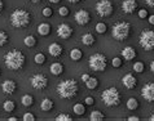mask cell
Segmentation results:
<instances>
[{"label":"cell","mask_w":154,"mask_h":121,"mask_svg":"<svg viewBox=\"0 0 154 121\" xmlns=\"http://www.w3.org/2000/svg\"><path fill=\"white\" fill-rule=\"evenodd\" d=\"M25 62H26V57L18 49H12L4 55V63L12 71L22 70L25 66Z\"/></svg>","instance_id":"cell-1"},{"label":"cell","mask_w":154,"mask_h":121,"mask_svg":"<svg viewBox=\"0 0 154 121\" xmlns=\"http://www.w3.org/2000/svg\"><path fill=\"white\" fill-rule=\"evenodd\" d=\"M79 85L75 79H66L58 83L57 85V94L63 99H71L78 94Z\"/></svg>","instance_id":"cell-2"},{"label":"cell","mask_w":154,"mask_h":121,"mask_svg":"<svg viewBox=\"0 0 154 121\" xmlns=\"http://www.w3.org/2000/svg\"><path fill=\"white\" fill-rule=\"evenodd\" d=\"M11 25L14 28H26L27 26L31 23V14L26 9H20L17 8L12 12V14L9 17Z\"/></svg>","instance_id":"cell-3"},{"label":"cell","mask_w":154,"mask_h":121,"mask_svg":"<svg viewBox=\"0 0 154 121\" xmlns=\"http://www.w3.org/2000/svg\"><path fill=\"white\" fill-rule=\"evenodd\" d=\"M101 99L108 107H115L121 103V93L115 86H112L102 92Z\"/></svg>","instance_id":"cell-4"},{"label":"cell","mask_w":154,"mask_h":121,"mask_svg":"<svg viewBox=\"0 0 154 121\" xmlns=\"http://www.w3.org/2000/svg\"><path fill=\"white\" fill-rule=\"evenodd\" d=\"M108 63H109L108 58H106V55L102 54V53L92 54L88 59L89 68L93 70L95 72H104L106 70V67H108Z\"/></svg>","instance_id":"cell-5"},{"label":"cell","mask_w":154,"mask_h":121,"mask_svg":"<svg viewBox=\"0 0 154 121\" xmlns=\"http://www.w3.org/2000/svg\"><path fill=\"white\" fill-rule=\"evenodd\" d=\"M130 32H131V25L123 21V22H118L113 26V30H112V35L115 40L118 41H123V40H127L128 36H130Z\"/></svg>","instance_id":"cell-6"},{"label":"cell","mask_w":154,"mask_h":121,"mask_svg":"<svg viewBox=\"0 0 154 121\" xmlns=\"http://www.w3.org/2000/svg\"><path fill=\"white\" fill-rule=\"evenodd\" d=\"M139 43L144 50H154V31L153 30H143L139 37Z\"/></svg>","instance_id":"cell-7"},{"label":"cell","mask_w":154,"mask_h":121,"mask_svg":"<svg viewBox=\"0 0 154 121\" xmlns=\"http://www.w3.org/2000/svg\"><path fill=\"white\" fill-rule=\"evenodd\" d=\"M96 12L98 16L101 17H110L114 12L113 3L110 0H100L96 4Z\"/></svg>","instance_id":"cell-8"},{"label":"cell","mask_w":154,"mask_h":121,"mask_svg":"<svg viewBox=\"0 0 154 121\" xmlns=\"http://www.w3.org/2000/svg\"><path fill=\"white\" fill-rule=\"evenodd\" d=\"M30 84L34 89L36 90H43L48 86V77L44 73H35L34 76H31L30 79Z\"/></svg>","instance_id":"cell-9"},{"label":"cell","mask_w":154,"mask_h":121,"mask_svg":"<svg viewBox=\"0 0 154 121\" xmlns=\"http://www.w3.org/2000/svg\"><path fill=\"white\" fill-rule=\"evenodd\" d=\"M72 32H74V30H72L71 26H69L67 23H61L57 27V35H58V37L63 39V40L70 39L72 36Z\"/></svg>","instance_id":"cell-10"},{"label":"cell","mask_w":154,"mask_h":121,"mask_svg":"<svg viewBox=\"0 0 154 121\" xmlns=\"http://www.w3.org/2000/svg\"><path fill=\"white\" fill-rule=\"evenodd\" d=\"M141 96L146 102H154V83H146L141 89Z\"/></svg>","instance_id":"cell-11"},{"label":"cell","mask_w":154,"mask_h":121,"mask_svg":"<svg viewBox=\"0 0 154 121\" xmlns=\"http://www.w3.org/2000/svg\"><path fill=\"white\" fill-rule=\"evenodd\" d=\"M89 21H91V14L87 12V10H84V9H80L75 13V22L80 25V26H85Z\"/></svg>","instance_id":"cell-12"},{"label":"cell","mask_w":154,"mask_h":121,"mask_svg":"<svg viewBox=\"0 0 154 121\" xmlns=\"http://www.w3.org/2000/svg\"><path fill=\"white\" fill-rule=\"evenodd\" d=\"M122 84L126 89H135L136 85H137V79H136L134 73H126L122 79Z\"/></svg>","instance_id":"cell-13"},{"label":"cell","mask_w":154,"mask_h":121,"mask_svg":"<svg viewBox=\"0 0 154 121\" xmlns=\"http://www.w3.org/2000/svg\"><path fill=\"white\" fill-rule=\"evenodd\" d=\"M2 90L5 94H8V96H12V94H14L16 93V90H17V84H16V81L13 80H5V81H3V84H2Z\"/></svg>","instance_id":"cell-14"},{"label":"cell","mask_w":154,"mask_h":121,"mask_svg":"<svg viewBox=\"0 0 154 121\" xmlns=\"http://www.w3.org/2000/svg\"><path fill=\"white\" fill-rule=\"evenodd\" d=\"M139 7V3L136 1V0H125V1L122 3V9L125 13H128V14H131V13H135V10L137 9Z\"/></svg>","instance_id":"cell-15"},{"label":"cell","mask_w":154,"mask_h":121,"mask_svg":"<svg viewBox=\"0 0 154 121\" xmlns=\"http://www.w3.org/2000/svg\"><path fill=\"white\" fill-rule=\"evenodd\" d=\"M48 52H49V54L52 55V57L57 58V57H61V55H62L63 48L58 44V43H52V44L48 46Z\"/></svg>","instance_id":"cell-16"},{"label":"cell","mask_w":154,"mask_h":121,"mask_svg":"<svg viewBox=\"0 0 154 121\" xmlns=\"http://www.w3.org/2000/svg\"><path fill=\"white\" fill-rule=\"evenodd\" d=\"M122 57L125 58L126 60H132L136 58V55H137V53H136V49L134 48V46H126L125 49L122 50Z\"/></svg>","instance_id":"cell-17"},{"label":"cell","mask_w":154,"mask_h":121,"mask_svg":"<svg viewBox=\"0 0 154 121\" xmlns=\"http://www.w3.org/2000/svg\"><path fill=\"white\" fill-rule=\"evenodd\" d=\"M51 73L54 76H60L63 73V64L60 62H54L51 64Z\"/></svg>","instance_id":"cell-18"},{"label":"cell","mask_w":154,"mask_h":121,"mask_svg":"<svg viewBox=\"0 0 154 121\" xmlns=\"http://www.w3.org/2000/svg\"><path fill=\"white\" fill-rule=\"evenodd\" d=\"M51 31H52V27H51V25H48V23H40L38 26V34H39L40 36H48Z\"/></svg>","instance_id":"cell-19"},{"label":"cell","mask_w":154,"mask_h":121,"mask_svg":"<svg viewBox=\"0 0 154 121\" xmlns=\"http://www.w3.org/2000/svg\"><path fill=\"white\" fill-rule=\"evenodd\" d=\"M53 107H54V103H53L52 99H49V98H44L42 101V103H40V108H42V111H44V112L52 111Z\"/></svg>","instance_id":"cell-20"},{"label":"cell","mask_w":154,"mask_h":121,"mask_svg":"<svg viewBox=\"0 0 154 121\" xmlns=\"http://www.w3.org/2000/svg\"><path fill=\"white\" fill-rule=\"evenodd\" d=\"M82 43L84 45H87V46H92V45H95L96 39H95V36H93L92 34H85V35L82 36Z\"/></svg>","instance_id":"cell-21"},{"label":"cell","mask_w":154,"mask_h":121,"mask_svg":"<svg viewBox=\"0 0 154 121\" xmlns=\"http://www.w3.org/2000/svg\"><path fill=\"white\" fill-rule=\"evenodd\" d=\"M70 58L72 60H75V62H78V60H80L83 58V52L80 50L79 48H74L70 50Z\"/></svg>","instance_id":"cell-22"},{"label":"cell","mask_w":154,"mask_h":121,"mask_svg":"<svg viewBox=\"0 0 154 121\" xmlns=\"http://www.w3.org/2000/svg\"><path fill=\"white\" fill-rule=\"evenodd\" d=\"M85 86H87L88 89H97L98 88V79L97 77H93V76H91L89 79L85 81Z\"/></svg>","instance_id":"cell-23"},{"label":"cell","mask_w":154,"mask_h":121,"mask_svg":"<svg viewBox=\"0 0 154 121\" xmlns=\"http://www.w3.org/2000/svg\"><path fill=\"white\" fill-rule=\"evenodd\" d=\"M21 103H22V106H25V107H31L34 105V97L31 94H25L22 99H21Z\"/></svg>","instance_id":"cell-24"},{"label":"cell","mask_w":154,"mask_h":121,"mask_svg":"<svg viewBox=\"0 0 154 121\" xmlns=\"http://www.w3.org/2000/svg\"><path fill=\"white\" fill-rule=\"evenodd\" d=\"M105 119V115L101 111H92L89 115V120L91 121H101Z\"/></svg>","instance_id":"cell-25"},{"label":"cell","mask_w":154,"mask_h":121,"mask_svg":"<svg viewBox=\"0 0 154 121\" xmlns=\"http://www.w3.org/2000/svg\"><path fill=\"white\" fill-rule=\"evenodd\" d=\"M72 111H74L75 115L78 116H83L85 114V105H82V103H76L72 107Z\"/></svg>","instance_id":"cell-26"},{"label":"cell","mask_w":154,"mask_h":121,"mask_svg":"<svg viewBox=\"0 0 154 121\" xmlns=\"http://www.w3.org/2000/svg\"><path fill=\"white\" fill-rule=\"evenodd\" d=\"M126 106H127V108L130 110V111H135V110L139 108V101L136 98H130L127 101Z\"/></svg>","instance_id":"cell-27"},{"label":"cell","mask_w":154,"mask_h":121,"mask_svg":"<svg viewBox=\"0 0 154 121\" xmlns=\"http://www.w3.org/2000/svg\"><path fill=\"white\" fill-rule=\"evenodd\" d=\"M23 44L29 46V48H34V46L36 45V37L32 36V35H29L23 39Z\"/></svg>","instance_id":"cell-28"},{"label":"cell","mask_w":154,"mask_h":121,"mask_svg":"<svg viewBox=\"0 0 154 121\" xmlns=\"http://www.w3.org/2000/svg\"><path fill=\"white\" fill-rule=\"evenodd\" d=\"M3 108L5 112H9L11 114V112H13L16 110V103L13 101H9V99H8V101H5L3 103Z\"/></svg>","instance_id":"cell-29"},{"label":"cell","mask_w":154,"mask_h":121,"mask_svg":"<svg viewBox=\"0 0 154 121\" xmlns=\"http://www.w3.org/2000/svg\"><path fill=\"white\" fill-rule=\"evenodd\" d=\"M34 62H35L36 64H39V66H42V64H44L47 62V57L44 53H36L35 57H34Z\"/></svg>","instance_id":"cell-30"},{"label":"cell","mask_w":154,"mask_h":121,"mask_svg":"<svg viewBox=\"0 0 154 121\" xmlns=\"http://www.w3.org/2000/svg\"><path fill=\"white\" fill-rule=\"evenodd\" d=\"M106 31H108V26H106V23L98 22L96 25V32L97 34H100V35H104V34H106Z\"/></svg>","instance_id":"cell-31"},{"label":"cell","mask_w":154,"mask_h":121,"mask_svg":"<svg viewBox=\"0 0 154 121\" xmlns=\"http://www.w3.org/2000/svg\"><path fill=\"white\" fill-rule=\"evenodd\" d=\"M134 71L137 72V73H141L145 71V64L144 62H141V60H137L136 63H134Z\"/></svg>","instance_id":"cell-32"},{"label":"cell","mask_w":154,"mask_h":121,"mask_svg":"<svg viewBox=\"0 0 154 121\" xmlns=\"http://www.w3.org/2000/svg\"><path fill=\"white\" fill-rule=\"evenodd\" d=\"M8 41H9V36H8V34L0 30V48L5 45Z\"/></svg>","instance_id":"cell-33"},{"label":"cell","mask_w":154,"mask_h":121,"mask_svg":"<svg viewBox=\"0 0 154 121\" xmlns=\"http://www.w3.org/2000/svg\"><path fill=\"white\" fill-rule=\"evenodd\" d=\"M56 121H72V117L67 114H60L56 116Z\"/></svg>","instance_id":"cell-34"},{"label":"cell","mask_w":154,"mask_h":121,"mask_svg":"<svg viewBox=\"0 0 154 121\" xmlns=\"http://www.w3.org/2000/svg\"><path fill=\"white\" fill-rule=\"evenodd\" d=\"M58 14L61 17H67L69 16V8L67 7H60L58 8Z\"/></svg>","instance_id":"cell-35"},{"label":"cell","mask_w":154,"mask_h":121,"mask_svg":"<svg viewBox=\"0 0 154 121\" xmlns=\"http://www.w3.org/2000/svg\"><path fill=\"white\" fill-rule=\"evenodd\" d=\"M112 64H113V67H114V68H119V67H122V59L119 58V57L113 58Z\"/></svg>","instance_id":"cell-36"},{"label":"cell","mask_w":154,"mask_h":121,"mask_svg":"<svg viewBox=\"0 0 154 121\" xmlns=\"http://www.w3.org/2000/svg\"><path fill=\"white\" fill-rule=\"evenodd\" d=\"M43 16H44L45 17V18H49V17H52V14H53V10L52 9H51V8H48V7H47V8H44V9H43Z\"/></svg>","instance_id":"cell-37"},{"label":"cell","mask_w":154,"mask_h":121,"mask_svg":"<svg viewBox=\"0 0 154 121\" xmlns=\"http://www.w3.org/2000/svg\"><path fill=\"white\" fill-rule=\"evenodd\" d=\"M25 121H35L36 120V117L34 116L32 114H30V112H26V114L23 115V117H22Z\"/></svg>","instance_id":"cell-38"},{"label":"cell","mask_w":154,"mask_h":121,"mask_svg":"<svg viewBox=\"0 0 154 121\" xmlns=\"http://www.w3.org/2000/svg\"><path fill=\"white\" fill-rule=\"evenodd\" d=\"M137 16H139V18H141V19H144V18H148L149 17V14H148V10L146 9H140L139 10V13H137Z\"/></svg>","instance_id":"cell-39"},{"label":"cell","mask_w":154,"mask_h":121,"mask_svg":"<svg viewBox=\"0 0 154 121\" xmlns=\"http://www.w3.org/2000/svg\"><path fill=\"white\" fill-rule=\"evenodd\" d=\"M84 105L85 106H93L95 105V98L93 97H87L85 98V101H84Z\"/></svg>","instance_id":"cell-40"},{"label":"cell","mask_w":154,"mask_h":121,"mask_svg":"<svg viewBox=\"0 0 154 121\" xmlns=\"http://www.w3.org/2000/svg\"><path fill=\"white\" fill-rule=\"evenodd\" d=\"M127 120L128 121H140V117H137V116H130Z\"/></svg>","instance_id":"cell-41"},{"label":"cell","mask_w":154,"mask_h":121,"mask_svg":"<svg viewBox=\"0 0 154 121\" xmlns=\"http://www.w3.org/2000/svg\"><path fill=\"white\" fill-rule=\"evenodd\" d=\"M145 3H146L150 8H154V0H145Z\"/></svg>","instance_id":"cell-42"},{"label":"cell","mask_w":154,"mask_h":121,"mask_svg":"<svg viewBox=\"0 0 154 121\" xmlns=\"http://www.w3.org/2000/svg\"><path fill=\"white\" fill-rule=\"evenodd\" d=\"M89 77H91V76H89L88 73H83V75H82V80H83L84 83H85V81H87V80L89 79Z\"/></svg>","instance_id":"cell-43"},{"label":"cell","mask_w":154,"mask_h":121,"mask_svg":"<svg viewBox=\"0 0 154 121\" xmlns=\"http://www.w3.org/2000/svg\"><path fill=\"white\" fill-rule=\"evenodd\" d=\"M148 19H149V23H150V25H153V26H154V14L149 16V17H148Z\"/></svg>","instance_id":"cell-44"},{"label":"cell","mask_w":154,"mask_h":121,"mask_svg":"<svg viewBox=\"0 0 154 121\" xmlns=\"http://www.w3.org/2000/svg\"><path fill=\"white\" fill-rule=\"evenodd\" d=\"M3 9H4V3H3V0H0V13L3 12Z\"/></svg>","instance_id":"cell-45"},{"label":"cell","mask_w":154,"mask_h":121,"mask_svg":"<svg viewBox=\"0 0 154 121\" xmlns=\"http://www.w3.org/2000/svg\"><path fill=\"white\" fill-rule=\"evenodd\" d=\"M150 71L154 73V60H152V63H150Z\"/></svg>","instance_id":"cell-46"},{"label":"cell","mask_w":154,"mask_h":121,"mask_svg":"<svg viewBox=\"0 0 154 121\" xmlns=\"http://www.w3.org/2000/svg\"><path fill=\"white\" fill-rule=\"evenodd\" d=\"M79 1H82V0H69V3H72V4H78Z\"/></svg>","instance_id":"cell-47"},{"label":"cell","mask_w":154,"mask_h":121,"mask_svg":"<svg viewBox=\"0 0 154 121\" xmlns=\"http://www.w3.org/2000/svg\"><path fill=\"white\" fill-rule=\"evenodd\" d=\"M60 1H61V0H49V3H53V4H57Z\"/></svg>","instance_id":"cell-48"},{"label":"cell","mask_w":154,"mask_h":121,"mask_svg":"<svg viewBox=\"0 0 154 121\" xmlns=\"http://www.w3.org/2000/svg\"><path fill=\"white\" fill-rule=\"evenodd\" d=\"M17 120H18L17 117H9V121H17Z\"/></svg>","instance_id":"cell-49"},{"label":"cell","mask_w":154,"mask_h":121,"mask_svg":"<svg viewBox=\"0 0 154 121\" xmlns=\"http://www.w3.org/2000/svg\"><path fill=\"white\" fill-rule=\"evenodd\" d=\"M150 120H152V121H154V112H153V114L150 115Z\"/></svg>","instance_id":"cell-50"},{"label":"cell","mask_w":154,"mask_h":121,"mask_svg":"<svg viewBox=\"0 0 154 121\" xmlns=\"http://www.w3.org/2000/svg\"><path fill=\"white\" fill-rule=\"evenodd\" d=\"M29 1H31V3H38V1H40V0H29Z\"/></svg>","instance_id":"cell-51"},{"label":"cell","mask_w":154,"mask_h":121,"mask_svg":"<svg viewBox=\"0 0 154 121\" xmlns=\"http://www.w3.org/2000/svg\"><path fill=\"white\" fill-rule=\"evenodd\" d=\"M0 73H2V71H0Z\"/></svg>","instance_id":"cell-52"}]
</instances>
